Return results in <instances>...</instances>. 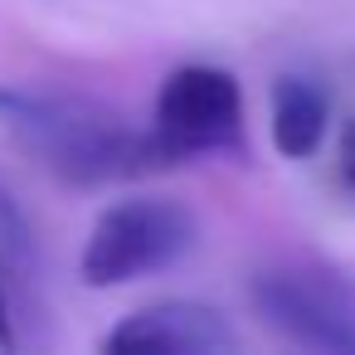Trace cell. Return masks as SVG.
<instances>
[{"instance_id": "obj_5", "label": "cell", "mask_w": 355, "mask_h": 355, "mask_svg": "<svg viewBox=\"0 0 355 355\" xmlns=\"http://www.w3.org/2000/svg\"><path fill=\"white\" fill-rule=\"evenodd\" d=\"M234 345V326L205 302H156L103 336V350L112 355H229Z\"/></svg>"}, {"instance_id": "obj_7", "label": "cell", "mask_w": 355, "mask_h": 355, "mask_svg": "<svg viewBox=\"0 0 355 355\" xmlns=\"http://www.w3.org/2000/svg\"><path fill=\"white\" fill-rule=\"evenodd\" d=\"M0 253H6L10 263H20V268H30V258H35V234H30L20 205L6 190H0Z\"/></svg>"}, {"instance_id": "obj_8", "label": "cell", "mask_w": 355, "mask_h": 355, "mask_svg": "<svg viewBox=\"0 0 355 355\" xmlns=\"http://www.w3.org/2000/svg\"><path fill=\"white\" fill-rule=\"evenodd\" d=\"M336 161H340V180H345V185H355V122H345L340 146H336Z\"/></svg>"}, {"instance_id": "obj_9", "label": "cell", "mask_w": 355, "mask_h": 355, "mask_svg": "<svg viewBox=\"0 0 355 355\" xmlns=\"http://www.w3.org/2000/svg\"><path fill=\"white\" fill-rule=\"evenodd\" d=\"M0 345H15V331H10V297H6V253H0Z\"/></svg>"}, {"instance_id": "obj_4", "label": "cell", "mask_w": 355, "mask_h": 355, "mask_svg": "<svg viewBox=\"0 0 355 355\" xmlns=\"http://www.w3.org/2000/svg\"><path fill=\"white\" fill-rule=\"evenodd\" d=\"M253 311L268 331L306 350L355 355V297L321 272H263L253 277Z\"/></svg>"}, {"instance_id": "obj_6", "label": "cell", "mask_w": 355, "mask_h": 355, "mask_svg": "<svg viewBox=\"0 0 355 355\" xmlns=\"http://www.w3.org/2000/svg\"><path fill=\"white\" fill-rule=\"evenodd\" d=\"M326 93L311 78H277L272 83V146L287 161H306L326 141Z\"/></svg>"}, {"instance_id": "obj_1", "label": "cell", "mask_w": 355, "mask_h": 355, "mask_svg": "<svg viewBox=\"0 0 355 355\" xmlns=\"http://www.w3.org/2000/svg\"><path fill=\"white\" fill-rule=\"evenodd\" d=\"M0 132L69 185H107L180 166L156 132H132L103 103L64 88L0 83Z\"/></svg>"}, {"instance_id": "obj_3", "label": "cell", "mask_w": 355, "mask_h": 355, "mask_svg": "<svg viewBox=\"0 0 355 355\" xmlns=\"http://www.w3.org/2000/svg\"><path fill=\"white\" fill-rule=\"evenodd\" d=\"M151 132L166 141L175 161L205 156V151H234L243 137V93L229 69L185 64L175 69L156 93V122Z\"/></svg>"}, {"instance_id": "obj_2", "label": "cell", "mask_w": 355, "mask_h": 355, "mask_svg": "<svg viewBox=\"0 0 355 355\" xmlns=\"http://www.w3.org/2000/svg\"><path fill=\"white\" fill-rule=\"evenodd\" d=\"M195 214L180 200H161V195H137L122 205H107L83 243V282L88 287H122L132 277L161 272L171 263H180L195 248Z\"/></svg>"}]
</instances>
